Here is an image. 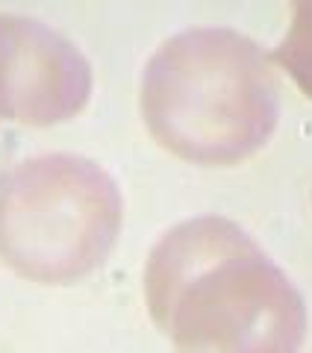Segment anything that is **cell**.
<instances>
[{
    "mask_svg": "<svg viewBox=\"0 0 312 353\" xmlns=\"http://www.w3.org/2000/svg\"><path fill=\"white\" fill-rule=\"evenodd\" d=\"M153 327L180 350L271 353L306 336L304 297L239 224L188 218L153 245L144 265Z\"/></svg>",
    "mask_w": 312,
    "mask_h": 353,
    "instance_id": "obj_1",
    "label": "cell"
},
{
    "mask_svg": "<svg viewBox=\"0 0 312 353\" xmlns=\"http://www.w3.org/2000/svg\"><path fill=\"white\" fill-rule=\"evenodd\" d=\"M139 106L159 148L224 168L269 145L280 121V83L253 39L197 27L171 36L144 65Z\"/></svg>",
    "mask_w": 312,
    "mask_h": 353,
    "instance_id": "obj_2",
    "label": "cell"
},
{
    "mask_svg": "<svg viewBox=\"0 0 312 353\" xmlns=\"http://www.w3.org/2000/svg\"><path fill=\"white\" fill-rule=\"evenodd\" d=\"M124 203L97 162L44 153L0 180V259L24 280L68 285L109 259Z\"/></svg>",
    "mask_w": 312,
    "mask_h": 353,
    "instance_id": "obj_3",
    "label": "cell"
},
{
    "mask_svg": "<svg viewBox=\"0 0 312 353\" xmlns=\"http://www.w3.org/2000/svg\"><path fill=\"white\" fill-rule=\"evenodd\" d=\"M92 68L71 39L24 15H0V118L53 127L80 115Z\"/></svg>",
    "mask_w": 312,
    "mask_h": 353,
    "instance_id": "obj_4",
    "label": "cell"
},
{
    "mask_svg": "<svg viewBox=\"0 0 312 353\" xmlns=\"http://www.w3.org/2000/svg\"><path fill=\"white\" fill-rule=\"evenodd\" d=\"M274 59L312 101V0H292L289 30Z\"/></svg>",
    "mask_w": 312,
    "mask_h": 353,
    "instance_id": "obj_5",
    "label": "cell"
}]
</instances>
